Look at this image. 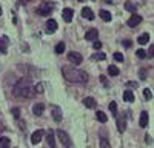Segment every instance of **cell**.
Masks as SVG:
<instances>
[{
  "instance_id": "cell-39",
  "label": "cell",
  "mask_w": 154,
  "mask_h": 148,
  "mask_svg": "<svg viewBox=\"0 0 154 148\" xmlns=\"http://www.w3.org/2000/svg\"><path fill=\"white\" fill-rule=\"evenodd\" d=\"M100 80L103 82V85H105L106 88H108V87H110V85H108V80H106V77H105V76H102V77H100Z\"/></svg>"
},
{
  "instance_id": "cell-28",
  "label": "cell",
  "mask_w": 154,
  "mask_h": 148,
  "mask_svg": "<svg viewBox=\"0 0 154 148\" xmlns=\"http://www.w3.org/2000/svg\"><path fill=\"white\" fill-rule=\"evenodd\" d=\"M108 108H110V111H111V114H117V104H116V102H111V104L110 105H108Z\"/></svg>"
},
{
  "instance_id": "cell-14",
  "label": "cell",
  "mask_w": 154,
  "mask_h": 148,
  "mask_svg": "<svg viewBox=\"0 0 154 148\" xmlns=\"http://www.w3.org/2000/svg\"><path fill=\"white\" fill-rule=\"evenodd\" d=\"M82 17L88 18V20H94V14L91 11V8H83L82 9Z\"/></svg>"
},
{
  "instance_id": "cell-41",
  "label": "cell",
  "mask_w": 154,
  "mask_h": 148,
  "mask_svg": "<svg viewBox=\"0 0 154 148\" xmlns=\"http://www.w3.org/2000/svg\"><path fill=\"white\" fill-rule=\"evenodd\" d=\"M0 130H3V125H2V122H0Z\"/></svg>"
},
{
  "instance_id": "cell-27",
  "label": "cell",
  "mask_w": 154,
  "mask_h": 148,
  "mask_svg": "<svg viewBox=\"0 0 154 148\" xmlns=\"http://www.w3.org/2000/svg\"><path fill=\"white\" fill-rule=\"evenodd\" d=\"M63 51H65V43H63V42L57 43V45H56V53H57V54H62Z\"/></svg>"
},
{
  "instance_id": "cell-22",
  "label": "cell",
  "mask_w": 154,
  "mask_h": 148,
  "mask_svg": "<svg viewBox=\"0 0 154 148\" xmlns=\"http://www.w3.org/2000/svg\"><path fill=\"white\" fill-rule=\"evenodd\" d=\"M117 130H119V133H123L126 130V124L123 119H117Z\"/></svg>"
},
{
  "instance_id": "cell-13",
  "label": "cell",
  "mask_w": 154,
  "mask_h": 148,
  "mask_svg": "<svg viewBox=\"0 0 154 148\" xmlns=\"http://www.w3.org/2000/svg\"><path fill=\"white\" fill-rule=\"evenodd\" d=\"M51 113H52V119L56 120V122H62V110L59 107H54Z\"/></svg>"
},
{
  "instance_id": "cell-8",
  "label": "cell",
  "mask_w": 154,
  "mask_h": 148,
  "mask_svg": "<svg viewBox=\"0 0 154 148\" xmlns=\"http://www.w3.org/2000/svg\"><path fill=\"white\" fill-rule=\"evenodd\" d=\"M45 30H46V33H48V34L56 33V31H57V22H56V20H52V18H49V20L46 22V26H45Z\"/></svg>"
},
{
  "instance_id": "cell-10",
  "label": "cell",
  "mask_w": 154,
  "mask_h": 148,
  "mask_svg": "<svg viewBox=\"0 0 154 148\" xmlns=\"http://www.w3.org/2000/svg\"><path fill=\"white\" fill-rule=\"evenodd\" d=\"M97 37H99V31L96 30V28H91V30H88L86 34H85V39L86 40H97Z\"/></svg>"
},
{
  "instance_id": "cell-2",
  "label": "cell",
  "mask_w": 154,
  "mask_h": 148,
  "mask_svg": "<svg viewBox=\"0 0 154 148\" xmlns=\"http://www.w3.org/2000/svg\"><path fill=\"white\" fill-rule=\"evenodd\" d=\"M34 87L29 77H22L13 88V94L15 97H31L34 94Z\"/></svg>"
},
{
  "instance_id": "cell-26",
  "label": "cell",
  "mask_w": 154,
  "mask_h": 148,
  "mask_svg": "<svg viewBox=\"0 0 154 148\" xmlns=\"http://www.w3.org/2000/svg\"><path fill=\"white\" fill-rule=\"evenodd\" d=\"M125 9H126V11H130V13H136V6L131 3V2H125Z\"/></svg>"
},
{
  "instance_id": "cell-33",
  "label": "cell",
  "mask_w": 154,
  "mask_h": 148,
  "mask_svg": "<svg viewBox=\"0 0 154 148\" xmlns=\"http://www.w3.org/2000/svg\"><path fill=\"white\" fill-rule=\"evenodd\" d=\"M113 57H114V60H117V62H123V54H120V53H114Z\"/></svg>"
},
{
  "instance_id": "cell-11",
  "label": "cell",
  "mask_w": 154,
  "mask_h": 148,
  "mask_svg": "<svg viewBox=\"0 0 154 148\" xmlns=\"http://www.w3.org/2000/svg\"><path fill=\"white\" fill-rule=\"evenodd\" d=\"M56 133L52 131V130H49L48 131V136H46V141H48V147L49 148H56V136H54Z\"/></svg>"
},
{
  "instance_id": "cell-19",
  "label": "cell",
  "mask_w": 154,
  "mask_h": 148,
  "mask_svg": "<svg viewBox=\"0 0 154 148\" xmlns=\"http://www.w3.org/2000/svg\"><path fill=\"white\" fill-rule=\"evenodd\" d=\"M123 100H125V102H130V104H131V102L134 100V94H133V91L126 90V91L123 92Z\"/></svg>"
},
{
  "instance_id": "cell-6",
  "label": "cell",
  "mask_w": 154,
  "mask_h": 148,
  "mask_svg": "<svg viewBox=\"0 0 154 148\" xmlns=\"http://www.w3.org/2000/svg\"><path fill=\"white\" fill-rule=\"evenodd\" d=\"M43 136H45V131H43V130H37V131H34L32 136H31V144H32V145H37V144L42 141Z\"/></svg>"
},
{
  "instance_id": "cell-4",
  "label": "cell",
  "mask_w": 154,
  "mask_h": 148,
  "mask_svg": "<svg viewBox=\"0 0 154 148\" xmlns=\"http://www.w3.org/2000/svg\"><path fill=\"white\" fill-rule=\"evenodd\" d=\"M52 8H54L52 3H49V2H43V3H40V6L37 8V13H39L40 16H49V14L52 13Z\"/></svg>"
},
{
  "instance_id": "cell-16",
  "label": "cell",
  "mask_w": 154,
  "mask_h": 148,
  "mask_svg": "<svg viewBox=\"0 0 154 148\" xmlns=\"http://www.w3.org/2000/svg\"><path fill=\"white\" fill-rule=\"evenodd\" d=\"M83 105L86 108H94L96 107V99L94 97H85L83 99Z\"/></svg>"
},
{
  "instance_id": "cell-30",
  "label": "cell",
  "mask_w": 154,
  "mask_h": 148,
  "mask_svg": "<svg viewBox=\"0 0 154 148\" xmlns=\"http://www.w3.org/2000/svg\"><path fill=\"white\" fill-rule=\"evenodd\" d=\"M105 57H106L105 53H96V54L93 56V59H96V60H103Z\"/></svg>"
},
{
  "instance_id": "cell-7",
  "label": "cell",
  "mask_w": 154,
  "mask_h": 148,
  "mask_svg": "<svg viewBox=\"0 0 154 148\" xmlns=\"http://www.w3.org/2000/svg\"><path fill=\"white\" fill-rule=\"evenodd\" d=\"M140 22H142V17H140L139 14H136V13H134V14L130 17V20L126 22V23H128V26H130V28H136Z\"/></svg>"
},
{
  "instance_id": "cell-18",
  "label": "cell",
  "mask_w": 154,
  "mask_h": 148,
  "mask_svg": "<svg viewBox=\"0 0 154 148\" xmlns=\"http://www.w3.org/2000/svg\"><path fill=\"white\" fill-rule=\"evenodd\" d=\"M8 42H10V40H8V37H6V36H2V37H0V51H2L3 54L6 53L5 46L8 45Z\"/></svg>"
},
{
  "instance_id": "cell-25",
  "label": "cell",
  "mask_w": 154,
  "mask_h": 148,
  "mask_svg": "<svg viewBox=\"0 0 154 148\" xmlns=\"http://www.w3.org/2000/svg\"><path fill=\"white\" fill-rule=\"evenodd\" d=\"M99 148H111L110 142H108V139H106L105 136L100 137V145H99Z\"/></svg>"
},
{
  "instance_id": "cell-12",
  "label": "cell",
  "mask_w": 154,
  "mask_h": 148,
  "mask_svg": "<svg viewBox=\"0 0 154 148\" xmlns=\"http://www.w3.org/2000/svg\"><path fill=\"white\" fill-rule=\"evenodd\" d=\"M62 17H63V20H65L66 23H69L72 20V9L71 8H65L62 11Z\"/></svg>"
},
{
  "instance_id": "cell-20",
  "label": "cell",
  "mask_w": 154,
  "mask_h": 148,
  "mask_svg": "<svg viewBox=\"0 0 154 148\" xmlns=\"http://www.w3.org/2000/svg\"><path fill=\"white\" fill-rule=\"evenodd\" d=\"M96 117L100 120L102 124H106V122H108V116L103 113V111H97V113H96Z\"/></svg>"
},
{
  "instance_id": "cell-1",
  "label": "cell",
  "mask_w": 154,
  "mask_h": 148,
  "mask_svg": "<svg viewBox=\"0 0 154 148\" xmlns=\"http://www.w3.org/2000/svg\"><path fill=\"white\" fill-rule=\"evenodd\" d=\"M62 76L71 83H86L89 79V76L85 71H80L74 67H69V65L62 67Z\"/></svg>"
},
{
  "instance_id": "cell-29",
  "label": "cell",
  "mask_w": 154,
  "mask_h": 148,
  "mask_svg": "<svg viewBox=\"0 0 154 148\" xmlns=\"http://www.w3.org/2000/svg\"><path fill=\"white\" fill-rule=\"evenodd\" d=\"M143 96H145V99H147V100H151V99H153V92H151L148 88H145V90H143Z\"/></svg>"
},
{
  "instance_id": "cell-34",
  "label": "cell",
  "mask_w": 154,
  "mask_h": 148,
  "mask_svg": "<svg viewBox=\"0 0 154 148\" xmlns=\"http://www.w3.org/2000/svg\"><path fill=\"white\" fill-rule=\"evenodd\" d=\"M34 91L35 92H43V83H37V85H34Z\"/></svg>"
},
{
  "instance_id": "cell-17",
  "label": "cell",
  "mask_w": 154,
  "mask_h": 148,
  "mask_svg": "<svg viewBox=\"0 0 154 148\" xmlns=\"http://www.w3.org/2000/svg\"><path fill=\"white\" fill-rule=\"evenodd\" d=\"M108 74L113 76V77H116V76H119V74H120V71H119V68H117L116 65H110V67H108Z\"/></svg>"
},
{
  "instance_id": "cell-9",
  "label": "cell",
  "mask_w": 154,
  "mask_h": 148,
  "mask_svg": "<svg viewBox=\"0 0 154 148\" xmlns=\"http://www.w3.org/2000/svg\"><path fill=\"white\" fill-rule=\"evenodd\" d=\"M148 122H150L148 111H142V113H140V119H139V125L142 128H145V127H148Z\"/></svg>"
},
{
  "instance_id": "cell-40",
  "label": "cell",
  "mask_w": 154,
  "mask_h": 148,
  "mask_svg": "<svg viewBox=\"0 0 154 148\" xmlns=\"http://www.w3.org/2000/svg\"><path fill=\"white\" fill-rule=\"evenodd\" d=\"M131 45H133V42H131V40H125V42H123V46H126V48H130Z\"/></svg>"
},
{
  "instance_id": "cell-5",
  "label": "cell",
  "mask_w": 154,
  "mask_h": 148,
  "mask_svg": "<svg viewBox=\"0 0 154 148\" xmlns=\"http://www.w3.org/2000/svg\"><path fill=\"white\" fill-rule=\"evenodd\" d=\"M68 60H69L72 65H80V63L83 62V57H82V54H80V53L71 51V53H68Z\"/></svg>"
},
{
  "instance_id": "cell-37",
  "label": "cell",
  "mask_w": 154,
  "mask_h": 148,
  "mask_svg": "<svg viewBox=\"0 0 154 148\" xmlns=\"http://www.w3.org/2000/svg\"><path fill=\"white\" fill-rule=\"evenodd\" d=\"M148 56L150 57H154V45L150 46V50H148Z\"/></svg>"
},
{
  "instance_id": "cell-36",
  "label": "cell",
  "mask_w": 154,
  "mask_h": 148,
  "mask_svg": "<svg viewBox=\"0 0 154 148\" xmlns=\"http://www.w3.org/2000/svg\"><path fill=\"white\" fill-rule=\"evenodd\" d=\"M139 76H140V79H142V80H143V79H147V70H143V68H142V70L139 71Z\"/></svg>"
},
{
  "instance_id": "cell-38",
  "label": "cell",
  "mask_w": 154,
  "mask_h": 148,
  "mask_svg": "<svg viewBox=\"0 0 154 148\" xmlns=\"http://www.w3.org/2000/svg\"><path fill=\"white\" fill-rule=\"evenodd\" d=\"M126 85H128V87H133V88H137V87H139V85H137V82H128Z\"/></svg>"
},
{
  "instance_id": "cell-31",
  "label": "cell",
  "mask_w": 154,
  "mask_h": 148,
  "mask_svg": "<svg viewBox=\"0 0 154 148\" xmlns=\"http://www.w3.org/2000/svg\"><path fill=\"white\" fill-rule=\"evenodd\" d=\"M11 113H13V116H14L17 120L20 119V108H13V110H11Z\"/></svg>"
},
{
  "instance_id": "cell-21",
  "label": "cell",
  "mask_w": 154,
  "mask_h": 148,
  "mask_svg": "<svg viewBox=\"0 0 154 148\" xmlns=\"http://www.w3.org/2000/svg\"><path fill=\"white\" fill-rule=\"evenodd\" d=\"M148 40H150V34H148V33H143V34H140V37L137 39V42H139L140 45L148 43Z\"/></svg>"
},
{
  "instance_id": "cell-35",
  "label": "cell",
  "mask_w": 154,
  "mask_h": 148,
  "mask_svg": "<svg viewBox=\"0 0 154 148\" xmlns=\"http://www.w3.org/2000/svg\"><path fill=\"white\" fill-rule=\"evenodd\" d=\"M93 46H94V50H100V48H102V42H100V40H94Z\"/></svg>"
},
{
  "instance_id": "cell-32",
  "label": "cell",
  "mask_w": 154,
  "mask_h": 148,
  "mask_svg": "<svg viewBox=\"0 0 154 148\" xmlns=\"http://www.w3.org/2000/svg\"><path fill=\"white\" fill-rule=\"evenodd\" d=\"M147 56H148V53L145 51V50H137V57L139 59H145Z\"/></svg>"
},
{
  "instance_id": "cell-3",
  "label": "cell",
  "mask_w": 154,
  "mask_h": 148,
  "mask_svg": "<svg viewBox=\"0 0 154 148\" xmlns=\"http://www.w3.org/2000/svg\"><path fill=\"white\" fill-rule=\"evenodd\" d=\"M56 134H57V137H59L60 144L65 147V148H74V145H72V141H71V137L68 136V133H65L63 130H57Z\"/></svg>"
},
{
  "instance_id": "cell-24",
  "label": "cell",
  "mask_w": 154,
  "mask_h": 148,
  "mask_svg": "<svg viewBox=\"0 0 154 148\" xmlns=\"http://www.w3.org/2000/svg\"><path fill=\"white\" fill-rule=\"evenodd\" d=\"M11 142L8 137H0V148H10Z\"/></svg>"
},
{
  "instance_id": "cell-42",
  "label": "cell",
  "mask_w": 154,
  "mask_h": 148,
  "mask_svg": "<svg viewBox=\"0 0 154 148\" xmlns=\"http://www.w3.org/2000/svg\"><path fill=\"white\" fill-rule=\"evenodd\" d=\"M79 2H86V0H79Z\"/></svg>"
},
{
  "instance_id": "cell-23",
  "label": "cell",
  "mask_w": 154,
  "mask_h": 148,
  "mask_svg": "<svg viewBox=\"0 0 154 148\" xmlns=\"http://www.w3.org/2000/svg\"><path fill=\"white\" fill-rule=\"evenodd\" d=\"M99 14H100V17L103 18V20H105V22H110V20H111V18H113V16H111V13H108V11H105V9H102V11H100V13H99Z\"/></svg>"
},
{
  "instance_id": "cell-15",
  "label": "cell",
  "mask_w": 154,
  "mask_h": 148,
  "mask_svg": "<svg viewBox=\"0 0 154 148\" xmlns=\"http://www.w3.org/2000/svg\"><path fill=\"white\" fill-rule=\"evenodd\" d=\"M43 110H45V105H43V104H35V105L32 107V113H34L35 116H42Z\"/></svg>"
}]
</instances>
